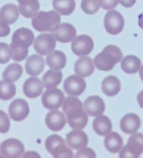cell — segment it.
Returning a JSON list of instances; mask_svg holds the SVG:
<instances>
[{"instance_id": "ee69618b", "label": "cell", "mask_w": 143, "mask_h": 158, "mask_svg": "<svg viewBox=\"0 0 143 158\" xmlns=\"http://www.w3.org/2000/svg\"><path fill=\"white\" fill-rule=\"evenodd\" d=\"M19 6H29L39 2L38 0H17Z\"/></svg>"}, {"instance_id": "f546056e", "label": "cell", "mask_w": 143, "mask_h": 158, "mask_svg": "<svg viewBox=\"0 0 143 158\" xmlns=\"http://www.w3.org/2000/svg\"><path fill=\"white\" fill-rule=\"evenodd\" d=\"M22 75V67L19 63H12L9 65L3 72V79L9 82H16Z\"/></svg>"}, {"instance_id": "d4e9b609", "label": "cell", "mask_w": 143, "mask_h": 158, "mask_svg": "<svg viewBox=\"0 0 143 158\" xmlns=\"http://www.w3.org/2000/svg\"><path fill=\"white\" fill-rule=\"evenodd\" d=\"M104 146L106 150L111 153H117L121 151L124 146L122 137L117 132H110L105 136Z\"/></svg>"}, {"instance_id": "7a4b0ae2", "label": "cell", "mask_w": 143, "mask_h": 158, "mask_svg": "<svg viewBox=\"0 0 143 158\" xmlns=\"http://www.w3.org/2000/svg\"><path fill=\"white\" fill-rule=\"evenodd\" d=\"M60 14L54 10L39 11L32 20V25L38 32H53L60 23Z\"/></svg>"}, {"instance_id": "ffe728a7", "label": "cell", "mask_w": 143, "mask_h": 158, "mask_svg": "<svg viewBox=\"0 0 143 158\" xmlns=\"http://www.w3.org/2000/svg\"><path fill=\"white\" fill-rule=\"evenodd\" d=\"M95 64L91 58L88 56H83L79 58L75 64V72L77 75L82 77L90 76L95 70Z\"/></svg>"}, {"instance_id": "e0dca14e", "label": "cell", "mask_w": 143, "mask_h": 158, "mask_svg": "<svg viewBox=\"0 0 143 158\" xmlns=\"http://www.w3.org/2000/svg\"><path fill=\"white\" fill-rule=\"evenodd\" d=\"M141 125L139 116L136 114L129 113L124 115L120 121V127L125 134H134L138 131Z\"/></svg>"}, {"instance_id": "603a6c76", "label": "cell", "mask_w": 143, "mask_h": 158, "mask_svg": "<svg viewBox=\"0 0 143 158\" xmlns=\"http://www.w3.org/2000/svg\"><path fill=\"white\" fill-rule=\"evenodd\" d=\"M62 81V73L60 70L49 69L45 73L42 78L44 88L47 89L57 88Z\"/></svg>"}, {"instance_id": "7402d4cb", "label": "cell", "mask_w": 143, "mask_h": 158, "mask_svg": "<svg viewBox=\"0 0 143 158\" xmlns=\"http://www.w3.org/2000/svg\"><path fill=\"white\" fill-rule=\"evenodd\" d=\"M19 7L15 4H6L0 9V19L7 24H13L17 22L20 16Z\"/></svg>"}, {"instance_id": "60d3db41", "label": "cell", "mask_w": 143, "mask_h": 158, "mask_svg": "<svg viewBox=\"0 0 143 158\" xmlns=\"http://www.w3.org/2000/svg\"><path fill=\"white\" fill-rule=\"evenodd\" d=\"M10 33V28L9 24H7L0 19V37H5L9 35Z\"/></svg>"}, {"instance_id": "30bf717a", "label": "cell", "mask_w": 143, "mask_h": 158, "mask_svg": "<svg viewBox=\"0 0 143 158\" xmlns=\"http://www.w3.org/2000/svg\"><path fill=\"white\" fill-rule=\"evenodd\" d=\"M56 39L52 34H42L34 41V48L37 54L45 56L55 49Z\"/></svg>"}, {"instance_id": "8fae6325", "label": "cell", "mask_w": 143, "mask_h": 158, "mask_svg": "<svg viewBox=\"0 0 143 158\" xmlns=\"http://www.w3.org/2000/svg\"><path fill=\"white\" fill-rule=\"evenodd\" d=\"M30 112L29 104L23 99H16L14 100L10 107H9V114L12 120L16 122L23 121L27 118Z\"/></svg>"}, {"instance_id": "277c9868", "label": "cell", "mask_w": 143, "mask_h": 158, "mask_svg": "<svg viewBox=\"0 0 143 158\" xmlns=\"http://www.w3.org/2000/svg\"><path fill=\"white\" fill-rule=\"evenodd\" d=\"M104 27L110 35L120 34L125 27V20L122 14L114 10H109L104 17Z\"/></svg>"}, {"instance_id": "cb8c5ba5", "label": "cell", "mask_w": 143, "mask_h": 158, "mask_svg": "<svg viewBox=\"0 0 143 158\" xmlns=\"http://www.w3.org/2000/svg\"><path fill=\"white\" fill-rule=\"evenodd\" d=\"M92 127L94 131L100 136H106L112 129V124L111 119L106 115H99L97 116L92 124Z\"/></svg>"}, {"instance_id": "7bdbcfd3", "label": "cell", "mask_w": 143, "mask_h": 158, "mask_svg": "<svg viewBox=\"0 0 143 158\" xmlns=\"http://www.w3.org/2000/svg\"><path fill=\"white\" fill-rule=\"evenodd\" d=\"M22 158H41V156L39 155L38 152H34V151H28L26 152L23 153Z\"/></svg>"}, {"instance_id": "b9f144b4", "label": "cell", "mask_w": 143, "mask_h": 158, "mask_svg": "<svg viewBox=\"0 0 143 158\" xmlns=\"http://www.w3.org/2000/svg\"><path fill=\"white\" fill-rule=\"evenodd\" d=\"M137 0H119V3L126 9H129L131 7H133L135 5Z\"/></svg>"}, {"instance_id": "d6a6232c", "label": "cell", "mask_w": 143, "mask_h": 158, "mask_svg": "<svg viewBox=\"0 0 143 158\" xmlns=\"http://www.w3.org/2000/svg\"><path fill=\"white\" fill-rule=\"evenodd\" d=\"M100 8V0H82L81 2L82 10L88 15H93L97 13Z\"/></svg>"}, {"instance_id": "484cf974", "label": "cell", "mask_w": 143, "mask_h": 158, "mask_svg": "<svg viewBox=\"0 0 143 158\" xmlns=\"http://www.w3.org/2000/svg\"><path fill=\"white\" fill-rule=\"evenodd\" d=\"M46 62L50 69L61 70L66 66V55L60 50H53L47 55Z\"/></svg>"}, {"instance_id": "52a82bcc", "label": "cell", "mask_w": 143, "mask_h": 158, "mask_svg": "<svg viewBox=\"0 0 143 158\" xmlns=\"http://www.w3.org/2000/svg\"><path fill=\"white\" fill-rule=\"evenodd\" d=\"M71 48L73 53L76 56H88L94 48V41L89 35H81L76 36L75 39L72 41Z\"/></svg>"}, {"instance_id": "4dcf8cb0", "label": "cell", "mask_w": 143, "mask_h": 158, "mask_svg": "<svg viewBox=\"0 0 143 158\" xmlns=\"http://www.w3.org/2000/svg\"><path fill=\"white\" fill-rule=\"evenodd\" d=\"M16 94V86L13 82H9L7 80L0 81V100L10 101Z\"/></svg>"}, {"instance_id": "6da1fadb", "label": "cell", "mask_w": 143, "mask_h": 158, "mask_svg": "<svg viewBox=\"0 0 143 158\" xmlns=\"http://www.w3.org/2000/svg\"><path fill=\"white\" fill-rule=\"evenodd\" d=\"M123 59L122 50L114 45L106 46L103 50L94 58L95 67L100 71H111L114 68L117 62H120Z\"/></svg>"}, {"instance_id": "ac0fdd59", "label": "cell", "mask_w": 143, "mask_h": 158, "mask_svg": "<svg viewBox=\"0 0 143 158\" xmlns=\"http://www.w3.org/2000/svg\"><path fill=\"white\" fill-rule=\"evenodd\" d=\"M35 35L33 31L28 28H20L16 30L12 35L11 43L14 45L22 46L24 48H28L34 44Z\"/></svg>"}, {"instance_id": "f35d334b", "label": "cell", "mask_w": 143, "mask_h": 158, "mask_svg": "<svg viewBox=\"0 0 143 158\" xmlns=\"http://www.w3.org/2000/svg\"><path fill=\"white\" fill-rule=\"evenodd\" d=\"M100 4L101 9L106 10H113L119 4V0H100Z\"/></svg>"}, {"instance_id": "4fadbf2b", "label": "cell", "mask_w": 143, "mask_h": 158, "mask_svg": "<svg viewBox=\"0 0 143 158\" xmlns=\"http://www.w3.org/2000/svg\"><path fill=\"white\" fill-rule=\"evenodd\" d=\"M52 35L56 41L60 43H69L73 41L76 36V30L74 25L64 23H59V26L52 32Z\"/></svg>"}, {"instance_id": "f1b7e54d", "label": "cell", "mask_w": 143, "mask_h": 158, "mask_svg": "<svg viewBox=\"0 0 143 158\" xmlns=\"http://www.w3.org/2000/svg\"><path fill=\"white\" fill-rule=\"evenodd\" d=\"M125 146L132 153L140 156V154L143 152V134L137 132L132 134Z\"/></svg>"}, {"instance_id": "74e56055", "label": "cell", "mask_w": 143, "mask_h": 158, "mask_svg": "<svg viewBox=\"0 0 143 158\" xmlns=\"http://www.w3.org/2000/svg\"><path fill=\"white\" fill-rule=\"evenodd\" d=\"M96 157L97 155L94 150L88 147L78 150V152L75 155V158H96Z\"/></svg>"}, {"instance_id": "e575fe53", "label": "cell", "mask_w": 143, "mask_h": 158, "mask_svg": "<svg viewBox=\"0 0 143 158\" xmlns=\"http://www.w3.org/2000/svg\"><path fill=\"white\" fill-rule=\"evenodd\" d=\"M76 107H83V103L78 98L74 97V96H69L64 99L63 103H62V110L64 114H66L68 111L74 108H76Z\"/></svg>"}, {"instance_id": "ba28073f", "label": "cell", "mask_w": 143, "mask_h": 158, "mask_svg": "<svg viewBox=\"0 0 143 158\" xmlns=\"http://www.w3.org/2000/svg\"><path fill=\"white\" fill-rule=\"evenodd\" d=\"M0 153L5 158H20L24 153V145L17 139H8L0 145Z\"/></svg>"}, {"instance_id": "8992f818", "label": "cell", "mask_w": 143, "mask_h": 158, "mask_svg": "<svg viewBox=\"0 0 143 158\" xmlns=\"http://www.w3.org/2000/svg\"><path fill=\"white\" fill-rule=\"evenodd\" d=\"M64 93L62 90L55 88L47 89L41 98L42 105L48 110H58L62 106L64 101Z\"/></svg>"}, {"instance_id": "9c48e42d", "label": "cell", "mask_w": 143, "mask_h": 158, "mask_svg": "<svg viewBox=\"0 0 143 158\" xmlns=\"http://www.w3.org/2000/svg\"><path fill=\"white\" fill-rule=\"evenodd\" d=\"M66 116V120L69 124V126L74 129H83L87 127L88 122V116L83 107H76L70 111H68L66 114H64Z\"/></svg>"}, {"instance_id": "9a60e30c", "label": "cell", "mask_w": 143, "mask_h": 158, "mask_svg": "<svg viewBox=\"0 0 143 158\" xmlns=\"http://www.w3.org/2000/svg\"><path fill=\"white\" fill-rule=\"evenodd\" d=\"M64 113L59 110H51L46 116V125L51 131H60L66 125Z\"/></svg>"}, {"instance_id": "5b68a950", "label": "cell", "mask_w": 143, "mask_h": 158, "mask_svg": "<svg viewBox=\"0 0 143 158\" xmlns=\"http://www.w3.org/2000/svg\"><path fill=\"white\" fill-rule=\"evenodd\" d=\"M87 88V83L84 77L77 74L68 76L63 83V89L69 96L78 97L84 93Z\"/></svg>"}, {"instance_id": "ab89813d", "label": "cell", "mask_w": 143, "mask_h": 158, "mask_svg": "<svg viewBox=\"0 0 143 158\" xmlns=\"http://www.w3.org/2000/svg\"><path fill=\"white\" fill-rule=\"evenodd\" d=\"M119 158H139V156L132 153L130 151H128V149L126 148V146H123V148L121 149V151L119 152Z\"/></svg>"}, {"instance_id": "836d02e7", "label": "cell", "mask_w": 143, "mask_h": 158, "mask_svg": "<svg viewBox=\"0 0 143 158\" xmlns=\"http://www.w3.org/2000/svg\"><path fill=\"white\" fill-rule=\"evenodd\" d=\"M39 9H40L39 2L29 6H19L20 13L25 18H34L39 12Z\"/></svg>"}, {"instance_id": "7c38bea8", "label": "cell", "mask_w": 143, "mask_h": 158, "mask_svg": "<svg viewBox=\"0 0 143 158\" xmlns=\"http://www.w3.org/2000/svg\"><path fill=\"white\" fill-rule=\"evenodd\" d=\"M83 109L88 116L97 117L99 115L103 114L105 111V103L100 96H89L84 102Z\"/></svg>"}, {"instance_id": "d590c367", "label": "cell", "mask_w": 143, "mask_h": 158, "mask_svg": "<svg viewBox=\"0 0 143 158\" xmlns=\"http://www.w3.org/2000/svg\"><path fill=\"white\" fill-rule=\"evenodd\" d=\"M11 59L10 48L7 43H0V63L5 64L8 63Z\"/></svg>"}, {"instance_id": "8d00e7d4", "label": "cell", "mask_w": 143, "mask_h": 158, "mask_svg": "<svg viewBox=\"0 0 143 158\" xmlns=\"http://www.w3.org/2000/svg\"><path fill=\"white\" fill-rule=\"evenodd\" d=\"M10 128V121L8 114L0 110V133H7Z\"/></svg>"}, {"instance_id": "4316f807", "label": "cell", "mask_w": 143, "mask_h": 158, "mask_svg": "<svg viewBox=\"0 0 143 158\" xmlns=\"http://www.w3.org/2000/svg\"><path fill=\"white\" fill-rule=\"evenodd\" d=\"M141 67V60L135 55H127L121 60L122 70L128 74H134L139 71Z\"/></svg>"}, {"instance_id": "3957f363", "label": "cell", "mask_w": 143, "mask_h": 158, "mask_svg": "<svg viewBox=\"0 0 143 158\" xmlns=\"http://www.w3.org/2000/svg\"><path fill=\"white\" fill-rule=\"evenodd\" d=\"M45 146L47 151L53 156V158H74L73 149H71L64 139L54 134L47 138Z\"/></svg>"}, {"instance_id": "f6af8a7d", "label": "cell", "mask_w": 143, "mask_h": 158, "mask_svg": "<svg viewBox=\"0 0 143 158\" xmlns=\"http://www.w3.org/2000/svg\"><path fill=\"white\" fill-rule=\"evenodd\" d=\"M137 101L140 108H143V89L137 94Z\"/></svg>"}, {"instance_id": "1f68e13d", "label": "cell", "mask_w": 143, "mask_h": 158, "mask_svg": "<svg viewBox=\"0 0 143 158\" xmlns=\"http://www.w3.org/2000/svg\"><path fill=\"white\" fill-rule=\"evenodd\" d=\"M10 53H11V59L15 61H22L23 60H25L27 58L28 52H29V48H24L22 46H18V45H14V44H10Z\"/></svg>"}, {"instance_id": "c3c4849f", "label": "cell", "mask_w": 143, "mask_h": 158, "mask_svg": "<svg viewBox=\"0 0 143 158\" xmlns=\"http://www.w3.org/2000/svg\"><path fill=\"white\" fill-rule=\"evenodd\" d=\"M0 158H5V157H4V156H3V155L1 154V153H0Z\"/></svg>"}, {"instance_id": "83f0119b", "label": "cell", "mask_w": 143, "mask_h": 158, "mask_svg": "<svg viewBox=\"0 0 143 158\" xmlns=\"http://www.w3.org/2000/svg\"><path fill=\"white\" fill-rule=\"evenodd\" d=\"M52 5L57 12L64 16L71 15L76 9L75 0H53Z\"/></svg>"}, {"instance_id": "2e32d148", "label": "cell", "mask_w": 143, "mask_h": 158, "mask_svg": "<svg viewBox=\"0 0 143 158\" xmlns=\"http://www.w3.org/2000/svg\"><path fill=\"white\" fill-rule=\"evenodd\" d=\"M44 85L42 80L36 76H31L26 79L23 84V93L27 98L35 99L42 95Z\"/></svg>"}, {"instance_id": "bcb514c9", "label": "cell", "mask_w": 143, "mask_h": 158, "mask_svg": "<svg viewBox=\"0 0 143 158\" xmlns=\"http://www.w3.org/2000/svg\"><path fill=\"white\" fill-rule=\"evenodd\" d=\"M137 23H138V26L143 30V12L140 13L138 15V18H137Z\"/></svg>"}, {"instance_id": "44dd1931", "label": "cell", "mask_w": 143, "mask_h": 158, "mask_svg": "<svg viewBox=\"0 0 143 158\" xmlns=\"http://www.w3.org/2000/svg\"><path fill=\"white\" fill-rule=\"evenodd\" d=\"M102 92L109 97L116 96L121 90V82L114 75L106 76L101 82Z\"/></svg>"}, {"instance_id": "5bb4252c", "label": "cell", "mask_w": 143, "mask_h": 158, "mask_svg": "<svg viewBox=\"0 0 143 158\" xmlns=\"http://www.w3.org/2000/svg\"><path fill=\"white\" fill-rule=\"evenodd\" d=\"M67 145L74 150H80L88 146V137L82 129H74L66 135Z\"/></svg>"}, {"instance_id": "7dc6e473", "label": "cell", "mask_w": 143, "mask_h": 158, "mask_svg": "<svg viewBox=\"0 0 143 158\" xmlns=\"http://www.w3.org/2000/svg\"><path fill=\"white\" fill-rule=\"evenodd\" d=\"M139 76H140V78H141V80H142V82H143V65H141V67H140V69H139Z\"/></svg>"}, {"instance_id": "d6986e66", "label": "cell", "mask_w": 143, "mask_h": 158, "mask_svg": "<svg viewBox=\"0 0 143 158\" xmlns=\"http://www.w3.org/2000/svg\"><path fill=\"white\" fill-rule=\"evenodd\" d=\"M45 68V60L39 54H34L27 58L25 62V71L28 75L37 76Z\"/></svg>"}]
</instances>
